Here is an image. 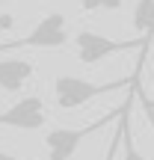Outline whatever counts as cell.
Instances as JSON below:
<instances>
[{"mask_svg":"<svg viewBox=\"0 0 154 160\" xmlns=\"http://www.w3.org/2000/svg\"><path fill=\"white\" fill-rule=\"evenodd\" d=\"M139 71H133L131 77L122 80H107V83H92L86 77H74V74H62L53 80V101L59 110H77L83 104H89L92 98L107 95V92H119V89H133Z\"/></svg>","mask_w":154,"mask_h":160,"instance_id":"obj_1","label":"cell"},{"mask_svg":"<svg viewBox=\"0 0 154 160\" xmlns=\"http://www.w3.org/2000/svg\"><path fill=\"white\" fill-rule=\"evenodd\" d=\"M151 48L148 39H127V42H119V39H107V36L95 33V30H80L74 36V51H77V59L83 65H95L101 59L113 57V53H125V51H145Z\"/></svg>","mask_w":154,"mask_h":160,"instance_id":"obj_2","label":"cell"},{"mask_svg":"<svg viewBox=\"0 0 154 160\" xmlns=\"http://www.w3.org/2000/svg\"><path fill=\"white\" fill-rule=\"evenodd\" d=\"M68 42V21H65L62 12H47L33 30H30L24 39L15 42H0V53L18 51V48H62Z\"/></svg>","mask_w":154,"mask_h":160,"instance_id":"obj_3","label":"cell"},{"mask_svg":"<svg viewBox=\"0 0 154 160\" xmlns=\"http://www.w3.org/2000/svg\"><path fill=\"white\" fill-rule=\"evenodd\" d=\"M119 116H122V110L116 116L95 119V122H89V125H83V128H51V131L45 133L47 160H71V157H74V151L80 148V142H83L89 133H95L98 128H104L110 119H119Z\"/></svg>","mask_w":154,"mask_h":160,"instance_id":"obj_4","label":"cell"},{"mask_svg":"<svg viewBox=\"0 0 154 160\" xmlns=\"http://www.w3.org/2000/svg\"><path fill=\"white\" fill-rule=\"evenodd\" d=\"M45 122L47 113H45V101L39 95H24L18 104L0 113V125L18 128V131H39V128H45Z\"/></svg>","mask_w":154,"mask_h":160,"instance_id":"obj_5","label":"cell"},{"mask_svg":"<svg viewBox=\"0 0 154 160\" xmlns=\"http://www.w3.org/2000/svg\"><path fill=\"white\" fill-rule=\"evenodd\" d=\"M33 74L36 65L27 59H0V89L3 92H21Z\"/></svg>","mask_w":154,"mask_h":160,"instance_id":"obj_6","label":"cell"},{"mask_svg":"<svg viewBox=\"0 0 154 160\" xmlns=\"http://www.w3.org/2000/svg\"><path fill=\"white\" fill-rule=\"evenodd\" d=\"M119 131H122V160H148L137 148L133 133H131V98H127L125 110H122V116H119Z\"/></svg>","mask_w":154,"mask_h":160,"instance_id":"obj_7","label":"cell"},{"mask_svg":"<svg viewBox=\"0 0 154 160\" xmlns=\"http://www.w3.org/2000/svg\"><path fill=\"white\" fill-rule=\"evenodd\" d=\"M133 30L142 33V39H148L154 45V0H137V6H133Z\"/></svg>","mask_w":154,"mask_h":160,"instance_id":"obj_8","label":"cell"},{"mask_svg":"<svg viewBox=\"0 0 154 160\" xmlns=\"http://www.w3.org/2000/svg\"><path fill=\"white\" fill-rule=\"evenodd\" d=\"M122 148V131L116 128V137H113V142H110V148H107V154H104V160H116V151Z\"/></svg>","mask_w":154,"mask_h":160,"instance_id":"obj_9","label":"cell"},{"mask_svg":"<svg viewBox=\"0 0 154 160\" xmlns=\"http://www.w3.org/2000/svg\"><path fill=\"white\" fill-rule=\"evenodd\" d=\"M137 95H139V92H137ZM139 101H142V107H145V116H148V122H151V128H154V107H151V98L139 95Z\"/></svg>","mask_w":154,"mask_h":160,"instance_id":"obj_10","label":"cell"},{"mask_svg":"<svg viewBox=\"0 0 154 160\" xmlns=\"http://www.w3.org/2000/svg\"><path fill=\"white\" fill-rule=\"evenodd\" d=\"M12 24H15V21H12V15H0V30L12 27Z\"/></svg>","mask_w":154,"mask_h":160,"instance_id":"obj_11","label":"cell"},{"mask_svg":"<svg viewBox=\"0 0 154 160\" xmlns=\"http://www.w3.org/2000/svg\"><path fill=\"white\" fill-rule=\"evenodd\" d=\"M0 160H21V157H15V154H9V151H0Z\"/></svg>","mask_w":154,"mask_h":160,"instance_id":"obj_12","label":"cell"},{"mask_svg":"<svg viewBox=\"0 0 154 160\" xmlns=\"http://www.w3.org/2000/svg\"><path fill=\"white\" fill-rule=\"evenodd\" d=\"M0 9H3V3H0Z\"/></svg>","mask_w":154,"mask_h":160,"instance_id":"obj_13","label":"cell"},{"mask_svg":"<svg viewBox=\"0 0 154 160\" xmlns=\"http://www.w3.org/2000/svg\"><path fill=\"white\" fill-rule=\"evenodd\" d=\"M151 107H154V101H151Z\"/></svg>","mask_w":154,"mask_h":160,"instance_id":"obj_14","label":"cell"}]
</instances>
